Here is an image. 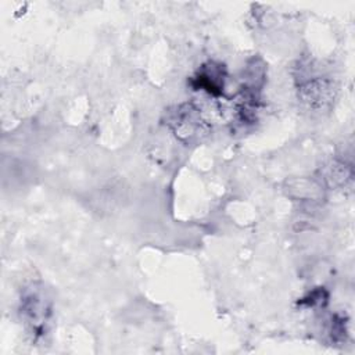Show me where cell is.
<instances>
[{"mask_svg":"<svg viewBox=\"0 0 355 355\" xmlns=\"http://www.w3.org/2000/svg\"><path fill=\"white\" fill-rule=\"evenodd\" d=\"M169 125L176 136L187 143L191 140H201L208 132V126L201 118L200 111L191 104L178 107L169 119Z\"/></svg>","mask_w":355,"mask_h":355,"instance_id":"1","label":"cell"},{"mask_svg":"<svg viewBox=\"0 0 355 355\" xmlns=\"http://www.w3.org/2000/svg\"><path fill=\"white\" fill-rule=\"evenodd\" d=\"M197 85L209 92L214 96L222 94L223 90V72L220 65L209 64L208 67H204L200 75L196 78Z\"/></svg>","mask_w":355,"mask_h":355,"instance_id":"2","label":"cell"}]
</instances>
